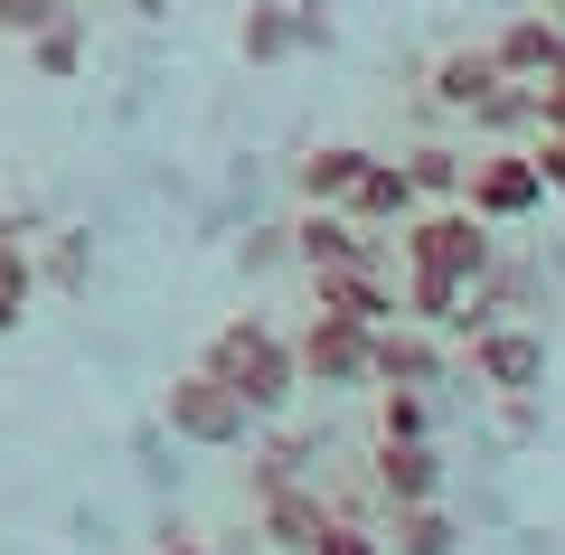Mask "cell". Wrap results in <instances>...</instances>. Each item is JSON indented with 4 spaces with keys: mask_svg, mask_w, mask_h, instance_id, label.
Wrapping results in <instances>:
<instances>
[{
    "mask_svg": "<svg viewBox=\"0 0 565 555\" xmlns=\"http://www.w3.org/2000/svg\"><path fill=\"white\" fill-rule=\"evenodd\" d=\"M217 386H236L245 396V415H282L292 405V386H302V367H292V349H282L264 320H226L217 339H207V357H199Z\"/></svg>",
    "mask_w": 565,
    "mask_h": 555,
    "instance_id": "1",
    "label": "cell"
},
{
    "mask_svg": "<svg viewBox=\"0 0 565 555\" xmlns=\"http://www.w3.org/2000/svg\"><path fill=\"white\" fill-rule=\"evenodd\" d=\"M396 245H405V264H424V274H462V282H481V274H490V217H471L462 199L415 207Z\"/></svg>",
    "mask_w": 565,
    "mask_h": 555,
    "instance_id": "2",
    "label": "cell"
},
{
    "mask_svg": "<svg viewBox=\"0 0 565 555\" xmlns=\"http://www.w3.org/2000/svg\"><path fill=\"white\" fill-rule=\"evenodd\" d=\"M161 415H170V434H180V442H245V424H255V415H245V396H236V386H217L207 367H189V377L161 386Z\"/></svg>",
    "mask_w": 565,
    "mask_h": 555,
    "instance_id": "3",
    "label": "cell"
},
{
    "mask_svg": "<svg viewBox=\"0 0 565 555\" xmlns=\"http://www.w3.org/2000/svg\"><path fill=\"white\" fill-rule=\"evenodd\" d=\"M292 367H302V386H367V320L311 311V330L292 339Z\"/></svg>",
    "mask_w": 565,
    "mask_h": 555,
    "instance_id": "4",
    "label": "cell"
},
{
    "mask_svg": "<svg viewBox=\"0 0 565 555\" xmlns=\"http://www.w3.org/2000/svg\"><path fill=\"white\" fill-rule=\"evenodd\" d=\"M462 207L471 217H527V207H546V179H537V160L527 151H490V160H471L462 170Z\"/></svg>",
    "mask_w": 565,
    "mask_h": 555,
    "instance_id": "5",
    "label": "cell"
},
{
    "mask_svg": "<svg viewBox=\"0 0 565 555\" xmlns=\"http://www.w3.org/2000/svg\"><path fill=\"white\" fill-rule=\"evenodd\" d=\"M255 517H264V536H274L282 555H321V536L340 527V517L321 509V490H311V480H282V490H264Z\"/></svg>",
    "mask_w": 565,
    "mask_h": 555,
    "instance_id": "6",
    "label": "cell"
},
{
    "mask_svg": "<svg viewBox=\"0 0 565 555\" xmlns=\"http://www.w3.org/2000/svg\"><path fill=\"white\" fill-rule=\"evenodd\" d=\"M340 207H349V217L367 226V236H377V226H405V217H415L424 199H415V179H405V160H377V151H367V160H359V179H349V199H340Z\"/></svg>",
    "mask_w": 565,
    "mask_h": 555,
    "instance_id": "7",
    "label": "cell"
},
{
    "mask_svg": "<svg viewBox=\"0 0 565 555\" xmlns=\"http://www.w3.org/2000/svg\"><path fill=\"white\" fill-rule=\"evenodd\" d=\"M471 377H481V386H500V396H527V386L546 377V339L500 330V320H490V330L471 339Z\"/></svg>",
    "mask_w": 565,
    "mask_h": 555,
    "instance_id": "8",
    "label": "cell"
},
{
    "mask_svg": "<svg viewBox=\"0 0 565 555\" xmlns=\"http://www.w3.org/2000/svg\"><path fill=\"white\" fill-rule=\"evenodd\" d=\"M311 311H340V320H367V330H377V320L396 311V292H386L377 255L367 264H321V274H311Z\"/></svg>",
    "mask_w": 565,
    "mask_h": 555,
    "instance_id": "9",
    "label": "cell"
},
{
    "mask_svg": "<svg viewBox=\"0 0 565 555\" xmlns=\"http://www.w3.org/2000/svg\"><path fill=\"white\" fill-rule=\"evenodd\" d=\"M367 377H377V386H434V377H444V349H434L424 330L377 320V330H367Z\"/></svg>",
    "mask_w": 565,
    "mask_h": 555,
    "instance_id": "10",
    "label": "cell"
},
{
    "mask_svg": "<svg viewBox=\"0 0 565 555\" xmlns=\"http://www.w3.org/2000/svg\"><path fill=\"white\" fill-rule=\"evenodd\" d=\"M292 255H302L311 274H321V264H367V255H377V236H367L349 207H311V217L292 226Z\"/></svg>",
    "mask_w": 565,
    "mask_h": 555,
    "instance_id": "11",
    "label": "cell"
},
{
    "mask_svg": "<svg viewBox=\"0 0 565 555\" xmlns=\"http://www.w3.org/2000/svg\"><path fill=\"white\" fill-rule=\"evenodd\" d=\"M367 471H377V490L396 499V509H415V499L444 490V461H434V442H386V434H377V461H367Z\"/></svg>",
    "mask_w": 565,
    "mask_h": 555,
    "instance_id": "12",
    "label": "cell"
},
{
    "mask_svg": "<svg viewBox=\"0 0 565 555\" xmlns=\"http://www.w3.org/2000/svg\"><path fill=\"white\" fill-rule=\"evenodd\" d=\"M490 57H500V76L527 85V76H546V66L565 57V29H556V20H509L500 39H490Z\"/></svg>",
    "mask_w": 565,
    "mask_h": 555,
    "instance_id": "13",
    "label": "cell"
},
{
    "mask_svg": "<svg viewBox=\"0 0 565 555\" xmlns=\"http://www.w3.org/2000/svg\"><path fill=\"white\" fill-rule=\"evenodd\" d=\"M490 85H500V57H490V47H452V57L434 66V104H452V114H481Z\"/></svg>",
    "mask_w": 565,
    "mask_h": 555,
    "instance_id": "14",
    "label": "cell"
},
{
    "mask_svg": "<svg viewBox=\"0 0 565 555\" xmlns=\"http://www.w3.org/2000/svg\"><path fill=\"white\" fill-rule=\"evenodd\" d=\"M359 141H321V151H302V160H292V179H302V199L311 207H340L349 199V179H359Z\"/></svg>",
    "mask_w": 565,
    "mask_h": 555,
    "instance_id": "15",
    "label": "cell"
},
{
    "mask_svg": "<svg viewBox=\"0 0 565 555\" xmlns=\"http://www.w3.org/2000/svg\"><path fill=\"white\" fill-rule=\"evenodd\" d=\"M236 47L255 66H282L292 47H302V29H292V0H245V29H236Z\"/></svg>",
    "mask_w": 565,
    "mask_h": 555,
    "instance_id": "16",
    "label": "cell"
},
{
    "mask_svg": "<svg viewBox=\"0 0 565 555\" xmlns=\"http://www.w3.org/2000/svg\"><path fill=\"white\" fill-rule=\"evenodd\" d=\"M462 301H471V282H462V274H424V264H415V282H405V311H415V320L452 330V320H462Z\"/></svg>",
    "mask_w": 565,
    "mask_h": 555,
    "instance_id": "17",
    "label": "cell"
},
{
    "mask_svg": "<svg viewBox=\"0 0 565 555\" xmlns=\"http://www.w3.org/2000/svg\"><path fill=\"white\" fill-rule=\"evenodd\" d=\"M29 66H39L47 85H66L85 66V29L76 20H47V29H29Z\"/></svg>",
    "mask_w": 565,
    "mask_h": 555,
    "instance_id": "18",
    "label": "cell"
},
{
    "mask_svg": "<svg viewBox=\"0 0 565 555\" xmlns=\"http://www.w3.org/2000/svg\"><path fill=\"white\" fill-rule=\"evenodd\" d=\"M452 517L434 509V499H415V509H396V555H452Z\"/></svg>",
    "mask_w": 565,
    "mask_h": 555,
    "instance_id": "19",
    "label": "cell"
},
{
    "mask_svg": "<svg viewBox=\"0 0 565 555\" xmlns=\"http://www.w3.org/2000/svg\"><path fill=\"white\" fill-rule=\"evenodd\" d=\"M462 151H444V141H424L415 160H405V179H415V199H462Z\"/></svg>",
    "mask_w": 565,
    "mask_h": 555,
    "instance_id": "20",
    "label": "cell"
},
{
    "mask_svg": "<svg viewBox=\"0 0 565 555\" xmlns=\"http://www.w3.org/2000/svg\"><path fill=\"white\" fill-rule=\"evenodd\" d=\"M424 386H377V434L386 442H424Z\"/></svg>",
    "mask_w": 565,
    "mask_h": 555,
    "instance_id": "21",
    "label": "cell"
},
{
    "mask_svg": "<svg viewBox=\"0 0 565 555\" xmlns=\"http://www.w3.org/2000/svg\"><path fill=\"white\" fill-rule=\"evenodd\" d=\"M282 480H302V442H264V452H255V480H245V490H282Z\"/></svg>",
    "mask_w": 565,
    "mask_h": 555,
    "instance_id": "22",
    "label": "cell"
},
{
    "mask_svg": "<svg viewBox=\"0 0 565 555\" xmlns=\"http://www.w3.org/2000/svg\"><path fill=\"white\" fill-rule=\"evenodd\" d=\"M527 160H537L546 199H565V122H537V141H527Z\"/></svg>",
    "mask_w": 565,
    "mask_h": 555,
    "instance_id": "23",
    "label": "cell"
},
{
    "mask_svg": "<svg viewBox=\"0 0 565 555\" xmlns=\"http://www.w3.org/2000/svg\"><path fill=\"white\" fill-rule=\"evenodd\" d=\"M47 20H66V0H0V29H10V39H29V29H47Z\"/></svg>",
    "mask_w": 565,
    "mask_h": 555,
    "instance_id": "24",
    "label": "cell"
},
{
    "mask_svg": "<svg viewBox=\"0 0 565 555\" xmlns=\"http://www.w3.org/2000/svg\"><path fill=\"white\" fill-rule=\"evenodd\" d=\"M527 95H537V122H565V57L546 76H527Z\"/></svg>",
    "mask_w": 565,
    "mask_h": 555,
    "instance_id": "25",
    "label": "cell"
},
{
    "mask_svg": "<svg viewBox=\"0 0 565 555\" xmlns=\"http://www.w3.org/2000/svg\"><path fill=\"white\" fill-rule=\"evenodd\" d=\"M321 555H386V546H377V536H367V527H349V517H340V527L321 536Z\"/></svg>",
    "mask_w": 565,
    "mask_h": 555,
    "instance_id": "26",
    "label": "cell"
},
{
    "mask_svg": "<svg viewBox=\"0 0 565 555\" xmlns=\"http://www.w3.org/2000/svg\"><path fill=\"white\" fill-rule=\"evenodd\" d=\"M161 555H207V546H199V536H189V527H170V546H161Z\"/></svg>",
    "mask_w": 565,
    "mask_h": 555,
    "instance_id": "27",
    "label": "cell"
},
{
    "mask_svg": "<svg viewBox=\"0 0 565 555\" xmlns=\"http://www.w3.org/2000/svg\"><path fill=\"white\" fill-rule=\"evenodd\" d=\"M0 386H10V377H0Z\"/></svg>",
    "mask_w": 565,
    "mask_h": 555,
    "instance_id": "28",
    "label": "cell"
}]
</instances>
